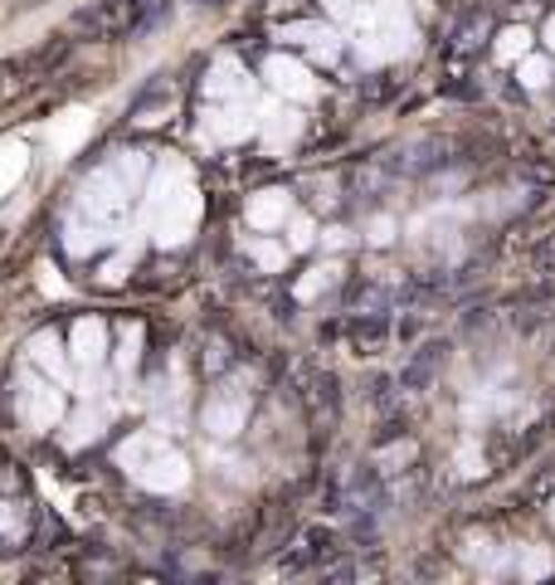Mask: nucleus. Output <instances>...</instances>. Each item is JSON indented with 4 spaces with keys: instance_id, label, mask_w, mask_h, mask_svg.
Wrapping results in <instances>:
<instances>
[{
    "instance_id": "f03ea898",
    "label": "nucleus",
    "mask_w": 555,
    "mask_h": 585,
    "mask_svg": "<svg viewBox=\"0 0 555 585\" xmlns=\"http://www.w3.org/2000/svg\"><path fill=\"white\" fill-rule=\"evenodd\" d=\"M443 361H449V347H443V341H429V347H419L414 361L400 371V386L404 390H424L429 381H434V371H439Z\"/></svg>"
},
{
    "instance_id": "7ed1b4c3",
    "label": "nucleus",
    "mask_w": 555,
    "mask_h": 585,
    "mask_svg": "<svg viewBox=\"0 0 555 585\" xmlns=\"http://www.w3.org/2000/svg\"><path fill=\"white\" fill-rule=\"evenodd\" d=\"M69 34L79 44H93V40H107V34H113V10L107 6H83V10H73L69 16Z\"/></svg>"
},
{
    "instance_id": "20e7f679",
    "label": "nucleus",
    "mask_w": 555,
    "mask_h": 585,
    "mask_svg": "<svg viewBox=\"0 0 555 585\" xmlns=\"http://www.w3.org/2000/svg\"><path fill=\"white\" fill-rule=\"evenodd\" d=\"M205 6H215V0H205Z\"/></svg>"
},
{
    "instance_id": "f257e3e1",
    "label": "nucleus",
    "mask_w": 555,
    "mask_h": 585,
    "mask_svg": "<svg viewBox=\"0 0 555 585\" xmlns=\"http://www.w3.org/2000/svg\"><path fill=\"white\" fill-rule=\"evenodd\" d=\"M347 337H351L356 357H376V351L386 347V337H390V317L386 312H356L347 322Z\"/></svg>"
}]
</instances>
